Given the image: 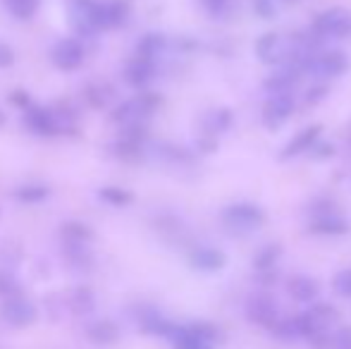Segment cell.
Returning <instances> with one entry per match:
<instances>
[{
    "label": "cell",
    "mask_w": 351,
    "mask_h": 349,
    "mask_svg": "<svg viewBox=\"0 0 351 349\" xmlns=\"http://www.w3.org/2000/svg\"><path fill=\"white\" fill-rule=\"evenodd\" d=\"M222 223L232 230V232H239V234H246V232H254L258 230L261 225L265 223V213L263 208H258L256 204H232L222 210Z\"/></svg>",
    "instance_id": "cell-5"
},
{
    "label": "cell",
    "mask_w": 351,
    "mask_h": 349,
    "mask_svg": "<svg viewBox=\"0 0 351 349\" xmlns=\"http://www.w3.org/2000/svg\"><path fill=\"white\" fill-rule=\"evenodd\" d=\"M3 318L14 328H24L29 323H34L36 318V309L34 304H29L24 297H10L8 302L3 304Z\"/></svg>",
    "instance_id": "cell-14"
},
{
    "label": "cell",
    "mask_w": 351,
    "mask_h": 349,
    "mask_svg": "<svg viewBox=\"0 0 351 349\" xmlns=\"http://www.w3.org/2000/svg\"><path fill=\"white\" fill-rule=\"evenodd\" d=\"M14 62V53L10 46H5V43H0V67H10Z\"/></svg>",
    "instance_id": "cell-35"
},
{
    "label": "cell",
    "mask_w": 351,
    "mask_h": 349,
    "mask_svg": "<svg viewBox=\"0 0 351 349\" xmlns=\"http://www.w3.org/2000/svg\"><path fill=\"white\" fill-rule=\"evenodd\" d=\"M153 77H156V67H153V60H148V58L136 56L127 62L125 80L130 82L132 86H146Z\"/></svg>",
    "instance_id": "cell-17"
},
{
    "label": "cell",
    "mask_w": 351,
    "mask_h": 349,
    "mask_svg": "<svg viewBox=\"0 0 351 349\" xmlns=\"http://www.w3.org/2000/svg\"><path fill=\"white\" fill-rule=\"evenodd\" d=\"M320 38H342L351 32V12L344 8H330L325 12L315 14L313 24H311Z\"/></svg>",
    "instance_id": "cell-6"
},
{
    "label": "cell",
    "mask_w": 351,
    "mask_h": 349,
    "mask_svg": "<svg viewBox=\"0 0 351 349\" xmlns=\"http://www.w3.org/2000/svg\"><path fill=\"white\" fill-rule=\"evenodd\" d=\"M332 287L339 297H351V270H339V273L335 275Z\"/></svg>",
    "instance_id": "cell-29"
},
{
    "label": "cell",
    "mask_w": 351,
    "mask_h": 349,
    "mask_svg": "<svg viewBox=\"0 0 351 349\" xmlns=\"http://www.w3.org/2000/svg\"><path fill=\"white\" fill-rule=\"evenodd\" d=\"M24 122L32 132L36 134H60L62 125L60 117H58L56 110H43V108H29L27 115H24Z\"/></svg>",
    "instance_id": "cell-12"
},
{
    "label": "cell",
    "mask_w": 351,
    "mask_h": 349,
    "mask_svg": "<svg viewBox=\"0 0 351 349\" xmlns=\"http://www.w3.org/2000/svg\"><path fill=\"white\" fill-rule=\"evenodd\" d=\"M304 72L296 70L294 65H282L278 72L268 77L263 82V88L270 93V96H291V91L296 88V84L301 82Z\"/></svg>",
    "instance_id": "cell-11"
},
{
    "label": "cell",
    "mask_w": 351,
    "mask_h": 349,
    "mask_svg": "<svg viewBox=\"0 0 351 349\" xmlns=\"http://www.w3.org/2000/svg\"><path fill=\"white\" fill-rule=\"evenodd\" d=\"M201 125H204V134L215 139L217 134H225V132L232 127V110H227V108H217V110L206 112V117H204Z\"/></svg>",
    "instance_id": "cell-18"
},
{
    "label": "cell",
    "mask_w": 351,
    "mask_h": 349,
    "mask_svg": "<svg viewBox=\"0 0 351 349\" xmlns=\"http://www.w3.org/2000/svg\"><path fill=\"white\" fill-rule=\"evenodd\" d=\"M101 199L110 201V204H115V206H125L132 201V194L125 189H117V186H106V189H101Z\"/></svg>",
    "instance_id": "cell-28"
},
{
    "label": "cell",
    "mask_w": 351,
    "mask_h": 349,
    "mask_svg": "<svg viewBox=\"0 0 351 349\" xmlns=\"http://www.w3.org/2000/svg\"><path fill=\"white\" fill-rule=\"evenodd\" d=\"M51 60H53V65L62 72L77 70L84 62V46L77 38H65V41L56 43V48L51 51Z\"/></svg>",
    "instance_id": "cell-10"
},
{
    "label": "cell",
    "mask_w": 351,
    "mask_h": 349,
    "mask_svg": "<svg viewBox=\"0 0 351 349\" xmlns=\"http://www.w3.org/2000/svg\"><path fill=\"white\" fill-rule=\"evenodd\" d=\"M86 335H88V340L96 342V345H112V342L120 337V328L112 321H96L86 328Z\"/></svg>",
    "instance_id": "cell-20"
},
{
    "label": "cell",
    "mask_w": 351,
    "mask_h": 349,
    "mask_svg": "<svg viewBox=\"0 0 351 349\" xmlns=\"http://www.w3.org/2000/svg\"><path fill=\"white\" fill-rule=\"evenodd\" d=\"M201 3H204V8L217 19L227 17V14L232 12V8H234V0H201Z\"/></svg>",
    "instance_id": "cell-27"
},
{
    "label": "cell",
    "mask_w": 351,
    "mask_h": 349,
    "mask_svg": "<svg viewBox=\"0 0 351 349\" xmlns=\"http://www.w3.org/2000/svg\"><path fill=\"white\" fill-rule=\"evenodd\" d=\"M158 106H160V96H156V93H141V96L122 103V106L112 112V120H115L117 125H122V130H125V127H139L158 110Z\"/></svg>",
    "instance_id": "cell-4"
},
{
    "label": "cell",
    "mask_w": 351,
    "mask_h": 349,
    "mask_svg": "<svg viewBox=\"0 0 351 349\" xmlns=\"http://www.w3.org/2000/svg\"><path fill=\"white\" fill-rule=\"evenodd\" d=\"M332 347L335 349H351V326H344L332 333Z\"/></svg>",
    "instance_id": "cell-32"
},
{
    "label": "cell",
    "mask_w": 351,
    "mask_h": 349,
    "mask_svg": "<svg viewBox=\"0 0 351 349\" xmlns=\"http://www.w3.org/2000/svg\"><path fill=\"white\" fill-rule=\"evenodd\" d=\"M110 96H112V88H108V86H103L101 91H98V86L88 88V101H93V106H106Z\"/></svg>",
    "instance_id": "cell-33"
},
{
    "label": "cell",
    "mask_w": 351,
    "mask_h": 349,
    "mask_svg": "<svg viewBox=\"0 0 351 349\" xmlns=\"http://www.w3.org/2000/svg\"><path fill=\"white\" fill-rule=\"evenodd\" d=\"M285 3H299V0H285Z\"/></svg>",
    "instance_id": "cell-38"
},
{
    "label": "cell",
    "mask_w": 351,
    "mask_h": 349,
    "mask_svg": "<svg viewBox=\"0 0 351 349\" xmlns=\"http://www.w3.org/2000/svg\"><path fill=\"white\" fill-rule=\"evenodd\" d=\"M5 5H8V10L14 14V17L29 19V17H34V14L38 12V8H41V0H5Z\"/></svg>",
    "instance_id": "cell-25"
},
{
    "label": "cell",
    "mask_w": 351,
    "mask_h": 349,
    "mask_svg": "<svg viewBox=\"0 0 351 349\" xmlns=\"http://www.w3.org/2000/svg\"><path fill=\"white\" fill-rule=\"evenodd\" d=\"M175 349H217L222 342V333L213 323H191V326H175L170 335Z\"/></svg>",
    "instance_id": "cell-2"
},
{
    "label": "cell",
    "mask_w": 351,
    "mask_h": 349,
    "mask_svg": "<svg viewBox=\"0 0 351 349\" xmlns=\"http://www.w3.org/2000/svg\"><path fill=\"white\" fill-rule=\"evenodd\" d=\"M308 154L313 156V158H318V160H320V158H330V156L335 154V149H332L330 144H315L313 149L308 151Z\"/></svg>",
    "instance_id": "cell-34"
},
{
    "label": "cell",
    "mask_w": 351,
    "mask_h": 349,
    "mask_svg": "<svg viewBox=\"0 0 351 349\" xmlns=\"http://www.w3.org/2000/svg\"><path fill=\"white\" fill-rule=\"evenodd\" d=\"M48 196V189L46 186H19L14 191V199L19 201H27V204H34V201H41Z\"/></svg>",
    "instance_id": "cell-26"
},
{
    "label": "cell",
    "mask_w": 351,
    "mask_h": 349,
    "mask_svg": "<svg viewBox=\"0 0 351 349\" xmlns=\"http://www.w3.org/2000/svg\"><path fill=\"white\" fill-rule=\"evenodd\" d=\"M296 46L291 41V36H282V34H263V36L256 41V56H258L261 62L265 65H289V60L294 58Z\"/></svg>",
    "instance_id": "cell-3"
},
{
    "label": "cell",
    "mask_w": 351,
    "mask_h": 349,
    "mask_svg": "<svg viewBox=\"0 0 351 349\" xmlns=\"http://www.w3.org/2000/svg\"><path fill=\"white\" fill-rule=\"evenodd\" d=\"M291 112H294V96H270L263 106L261 120H263L265 130L275 132L289 120Z\"/></svg>",
    "instance_id": "cell-9"
},
{
    "label": "cell",
    "mask_w": 351,
    "mask_h": 349,
    "mask_svg": "<svg viewBox=\"0 0 351 349\" xmlns=\"http://www.w3.org/2000/svg\"><path fill=\"white\" fill-rule=\"evenodd\" d=\"M3 122H5V115H3V112H0V125H3Z\"/></svg>",
    "instance_id": "cell-37"
},
{
    "label": "cell",
    "mask_w": 351,
    "mask_h": 349,
    "mask_svg": "<svg viewBox=\"0 0 351 349\" xmlns=\"http://www.w3.org/2000/svg\"><path fill=\"white\" fill-rule=\"evenodd\" d=\"M323 132V125H311V127H304L289 144L282 149L280 154V160H289V158H296L301 154H308L315 144H318V136Z\"/></svg>",
    "instance_id": "cell-13"
},
{
    "label": "cell",
    "mask_w": 351,
    "mask_h": 349,
    "mask_svg": "<svg viewBox=\"0 0 351 349\" xmlns=\"http://www.w3.org/2000/svg\"><path fill=\"white\" fill-rule=\"evenodd\" d=\"M308 232L313 234H330V237H337V234L349 232V223L339 215H328V218H313L308 223Z\"/></svg>",
    "instance_id": "cell-19"
},
{
    "label": "cell",
    "mask_w": 351,
    "mask_h": 349,
    "mask_svg": "<svg viewBox=\"0 0 351 349\" xmlns=\"http://www.w3.org/2000/svg\"><path fill=\"white\" fill-rule=\"evenodd\" d=\"M287 292L299 304H315V299L320 294V285L313 278H308V275H294L287 282Z\"/></svg>",
    "instance_id": "cell-15"
},
{
    "label": "cell",
    "mask_w": 351,
    "mask_h": 349,
    "mask_svg": "<svg viewBox=\"0 0 351 349\" xmlns=\"http://www.w3.org/2000/svg\"><path fill=\"white\" fill-rule=\"evenodd\" d=\"M347 70L349 58L344 51H318L308 65V72L313 77H342Z\"/></svg>",
    "instance_id": "cell-8"
},
{
    "label": "cell",
    "mask_w": 351,
    "mask_h": 349,
    "mask_svg": "<svg viewBox=\"0 0 351 349\" xmlns=\"http://www.w3.org/2000/svg\"><path fill=\"white\" fill-rule=\"evenodd\" d=\"M60 232H62V239H65V244H88V239L93 237L91 230H88L84 223H77V220H72V223H65Z\"/></svg>",
    "instance_id": "cell-23"
},
{
    "label": "cell",
    "mask_w": 351,
    "mask_h": 349,
    "mask_svg": "<svg viewBox=\"0 0 351 349\" xmlns=\"http://www.w3.org/2000/svg\"><path fill=\"white\" fill-rule=\"evenodd\" d=\"M325 96H328V86H325V84H315V86H311L308 91H306L304 103L313 108V106H318V103L323 101Z\"/></svg>",
    "instance_id": "cell-31"
},
{
    "label": "cell",
    "mask_w": 351,
    "mask_h": 349,
    "mask_svg": "<svg viewBox=\"0 0 351 349\" xmlns=\"http://www.w3.org/2000/svg\"><path fill=\"white\" fill-rule=\"evenodd\" d=\"M10 101L17 103V106H27L29 98H27V93H24V91H14L12 96H10Z\"/></svg>",
    "instance_id": "cell-36"
},
{
    "label": "cell",
    "mask_w": 351,
    "mask_h": 349,
    "mask_svg": "<svg viewBox=\"0 0 351 349\" xmlns=\"http://www.w3.org/2000/svg\"><path fill=\"white\" fill-rule=\"evenodd\" d=\"M246 318H249L251 323H256V326L273 330V326L280 321L278 302H275L273 297H268V294H254V297H249V302H246Z\"/></svg>",
    "instance_id": "cell-7"
},
{
    "label": "cell",
    "mask_w": 351,
    "mask_h": 349,
    "mask_svg": "<svg viewBox=\"0 0 351 349\" xmlns=\"http://www.w3.org/2000/svg\"><path fill=\"white\" fill-rule=\"evenodd\" d=\"M296 321H299L301 337H308V340L313 342V340H318V337L332 333V328L337 326V321H339V311L332 304L315 302V304H311V309L299 313Z\"/></svg>",
    "instance_id": "cell-1"
},
{
    "label": "cell",
    "mask_w": 351,
    "mask_h": 349,
    "mask_svg": "<svg viewBox=\"0 0 351 349\" xmlns=\"http://www.w3.org/2000/svg\"><path fill=\"white\" fill-rule=\"evenodd\" d=\"M349 139H351V134H349Z\"/></svg>",
    "instance_id": "cell-39"
},
{
    "label": "cell",
    "mask_w": 351,
    "mask_h": 349,
    "mask_svg": "<svg viewBox=\"0 0 351 349\" xmlns=\"http://www.w3.org/2000/svg\"><path fill=\"white\" fill-rule=\"evenodd\" d=\"M280 256H282V247H280V244H265V247L254 256V270H256V273L273 270L275 265H278Z\"/></svg>",
    "instance_id": "cell-22"
},
{
    "label": "cell",
    "mask_w": 351,
    "mask_h": 349,
    "mask_svg": "<svg viewBox=\"0 0 351 349\" xmlns=\"http://www.w3.org/2000/svg\"><path fill=\"white\" fill-rule=\"evenodd\" d=\"M162 48H165V36H162V34H146V36L141 38L139 48H136V56L153 60Z\"/></svg>",
    "instance_id": "cell-24"
},
{
    "label": "cell",
    "mask_w": 351,
    "mask_h": 349,
    "mask_svg": "<svg viewBox=\"0 0 351 349\" xmlns=\"http://www.w3.org/2000/svg\"><path fill=\"white\" fill-rule=\"evenodd\" d=\"M189 263L196 270H204V273H215V270L225 268L227 256L215 247H199L189 254Z\"/></svg>",
    "instance_id": "cell-16"
},
{
    "label": "cell",
    "mask_w": 351,
    "mask_h": 349,
    "mask_svg": "<svg viewBox=\"0 0 351 349\" xmlns=\"http://www.w3.org/2000/svg\"><path fill=\"white\" fill-rule=\"evenodd\" d=\"M93 304H96L93 292H91V289H86V287L72 289L70 297H67V306H70V311L77 313V316H86V313H91Z\"/></svg>",
    "instance_id": "cell-21"
},
{
    "label": "cell",
    "mask_w": 351,
    "mask_h": 349,
    "mask_svg": "<svg viewBox=\"0 0 351 349\" xmlns=\"http://www.w3.org/2000/svg\"><path fill=\"white\" fill-rule=\"evenodd\" d=\"M254 10L261 19H273L278 14V5L275 0H254Z\"/></svg>",
    "instance_id": "cell-30"
}]
</instances>
